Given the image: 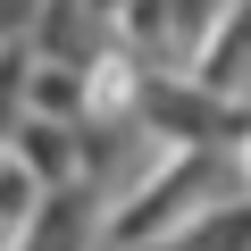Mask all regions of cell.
Instances as JSON below:
<instances>
[{
	"instance_id": "cell-1",
	"label": "cell",
	"mask_w": 251,
	"mask_h": 251,
	"mask_svg": "<svg viewBox=\"0 0 251 251\" xmlns=\"http://www.w3.org/2000/svg\"><path fill=\"white\" fill-rule=\"evenodd\" d=\"M34 209H42V176L9 151V159H0V251H17V243H25Z\"/></svg>"
}]
</instances>
